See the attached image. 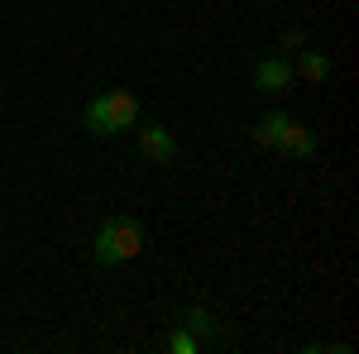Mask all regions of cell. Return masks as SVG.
<instances>
[{
  "mask_svg": "<svg viewBox=\"0 0 359 354\" xmlns=\"http://www.w3.org/2000/svg\"><path fill=\"white\" fill-rule=\"evenodd\" d=\"M292 86V62L287 57H264V62H254V91L259 96H278V91H287Z\"/></svg>",
  "mask_w": 359,
  "mask_h": 354,
  "instance_id": "obj_3",
  "label": "cell"
},
{
  "mask_svg": "<svg viewBox=\"0 0 359 354\" xmlns=\"http://www.w3.org/2000/svg\"><path fill=\"white\" fill-rule=\"evenodd\" d=\"M297 72H302V82L321 86L326 77H331V57H326V53H316V48H306V53L297 57Z\"/></svg>",
  "mask_w": 359,
  "mask_h": 354,
  "instance_id": "obj_7",
  "label": "cell"
},
{
  "mask_svg": "<svg viewBox=\"0 0 359 354\" xmlns=\"http://www.w3.org/2000/svg\"><path fill=\"white\" fill-rule=\"evenodd\" d=\"M278 149L306 163V158H316V135L306 130L302 120H287V125H283V139H278Z\"/></svg>",
  "mask_w": 359,
  "mask_h": 354,
  "instance_id": "obj_5",
  "label": "cell"
},
{
  "mask_svg": "<svg viewBox=\"0 0 359 354\" xmlns=\"http://www.w3.org/2000/svg\"><path fill=\"white\" fill-rule=\"evenodd\" d=\"M302 43H306V34H302L297 25H292V29H283V48H302Z\"/></svg>",
  "mask_w": 359,
  "mask_h": 354,
  "instance_id": "obj_10",
  "label": "cell"
},
{
  "mask_svg": "<svg viewBox=\"0 0 359 354\" xmlns=\"http://www.w3.org/2000/svg\"><path fill=\"white\" fill-rule=\"evenodd\" d=\"M177 326H187L196 335V340H211V335H216V316H211V311H201V306H187V311H177Z\"/></svg>",
  "mask_w": 359,
  "mask_h": 354,
  "instance_id": "obj_8",
  "label": "cell"
},
{
  "mask_svg": "<svg viewBox=\"0 0 359 354\" xmlns=\"http://www.w3.org/2000/svg\"><path fill=\"white\" fill-rule=\"evenodd\" d=\"M139 154L154 158V163H172V158H177V144H172V135H168L163 125L144 120V125H139Z\"/></svg>",
  "mask_w": 359,
  "mask_h": 354,
  "instance_id": "obj_4",
  "label": "cell"
},
{
  "mask_svg": "<svg viewBox=\"0 0 359 354\" xmlns=\"http://www.w3.org/2000/svg\"><path fill=\"white\" fill-rule=\"evenodd\" d=\"M168 350H172V354H196V350H201V340H196L187 326H172V335H168Z\"/></svg>",
  "mask_w": 359,
  "mask_h": 354,
  "instance_id": "obj_9",
  "label": "cell"
},
{
  "mask_svg": "<svg viewBox=\"0 0 359 354\" xmlns=\"http://www.w3.org/2000/svg\"><path fill=\"white\" fill-rule=\"evenodd\" d=\"M139 249H144V225L135 216H111V220H101V230H96L91 259L101 268H120V264L139 259Z\"/></svg>",
  "mask_w": 359,
  "mask_h": 354,
  "instance_id": "obj_2",
  "label": "cell"
},
{
  "mask_svg": "<svg viewBox=\"0 0 359 354\" xmlns=\"http://www.w3.org/2000/svg\"><path fill=\"white\" fill-rule=\"evenodd\" d=\"M283 125H287V115L283 110H269L254 130H249V139H254V149H278V139H283Z\"/></svg>",
  "mask_w": 359,
  "mask_h": 354,
  "instance_id": "obj_6",
  "label": "cell"
},
{
  "mask_svg": "<svg viewBox=\"0 0 359 354\" xmlns=\"http://www.w3.org/2000/svg\"><path fill=\"white\" fill-rule=\"evenodd\" d=\"M86 130L101 139L111 135H125V130H135L139 125V96L135 91H125V86H111V91H96L91 101H86Z\"/></svg>",
  "mask_w": 359,
  "mask_h": 354,
  "instance_id": "obj_1",
  "label": "cell"
}]
</instances>
